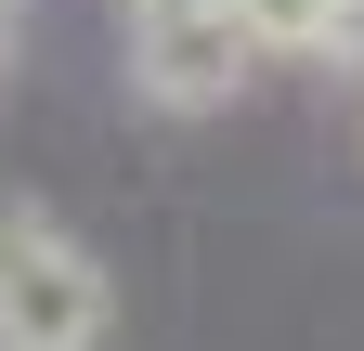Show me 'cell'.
I'll list each match as a JSON object with an SVG mask.
<instances>
[{
  "instance_id": "obj_4",
  "label": "cell",
  "mask_w": 364,
  "mask_h": 351,
  "mask_svg": "<svg viewBox=\"0 0 364 351\" xmlns=\"http://www.w3.org/2000/svg\"><path fill=\"white\" fill-rule=\"evenodd\" d=\"M0 65H14V14H0Z\"/></svg>"
},
{
  "instance_id": "obj_3",
  "label": "cell",
  "mask_w": 364,
  "mask_h": 351,
  "mask_svg": "<svg viewBox=\"0 0 364 351\" xmlns=\"http://www.w3.org/2000/svg\"><path fill=\"white\" fill-rule=\"evenodd\" d=\"M273 65H364V0H247Z\"/></svg>"
},
{
  "instance_id": "obj_1",
  "label": "cell",
  "mask_w": 364,
  "mask_h": 351,
  "mask_svg": "<svg viewBox=\"0 0 364 351\" xmlns=\"http://www.w3.org/2000/svg\"><path fill=\"white\" fill-rule=\"evenodd\" d=\"M117 39L156 117H221L273 78V39L247 26V0H117Z\"/></svg>"
},
{
  "instance_id": "obj_2",
  "label": "cell",
  "mask_w": 364,
  "mask_h": 351,
  "mask_svg": "<svg viewBox=\"0 0 364 351\" xmlns=\"http://www.w3.org/2000/svg\"><path fill=\"white\" fill-rule=\"evenodd\" d=\"M105 338H117V274L39 195H0V351H105Z\"/></svg>"
}]
</instances>
